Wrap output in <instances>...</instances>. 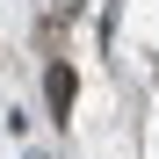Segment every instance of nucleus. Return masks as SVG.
Listing matches in <instances>:
<instances>
[{
    "instance_id": "f257e3e1",
    "label": "nucleus",
    "mask_w": 159,
    "mask_h": 159,
    "mask_svg": "<svg viewBox=\"0 0 159 159\" xmlns=\"http://www.w3.org/2000/svg\"><path fill=\"white\" fill-rule=\"evenodd\" d=\"M43 87H51V109L72 116V65H65V58H51V80H43Z\"/></svg>"
}]
</instances>
